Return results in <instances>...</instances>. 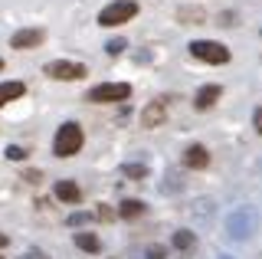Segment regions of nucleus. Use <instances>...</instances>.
Here are the masks:
<instances>
[{
    "label": "nucleus",
    "mask_w": 262,
    "mask_h": 259,
    "mask_svg": "<svg viewBox=\"0 0 262 259\" xmlns=\"http://www.w3.org/2000/svg\"><path fill=\"white\" fill-rule=\"evenodd\" d=\"M252 233H256V210H252L249 204L229 210V217H226V236L236 240V243H243V240H249Z\"/></svg>",
    "instance_id": "obj_1"
},
{
    "label": "nucleus",
    "mask_w": 262,
    "mask_h": 259,
    "mask_svg": "<svg viewBox=\"0 0 262 259\" xmlns=\"http://www.w3.org/2000/svg\"><path fill=\"white\" fill-rule=\"evenodd\" d=\"M82 141H85L82 128L76 125V121H66L59 132H56V138H53V155L56 158H72V155L82 151Z\"/></svg>",
    "instance_id": "obj_2"
},
{
    "label": "nucleus",
    "mask_w": 262,
    "mask_h": 259,
    "mask_svg": "<svg viewBox=\"0 0 262 259\" xmlns=\"http://www.w3.org/2000/svg\"><path fill=\"white\" fill-rule=\"evenodd\" d=\"M138 17V0H112L98 10V27H121V23Z\"/></svg>",
    "instance_id": "obj_3"
},
{
    "label": "nucleus",
    "mask_w": 262,
    "mask_h": 259,
    "mask_svg": "<svg viewBox=\"0 0 262 259\" xmlns=\"http://www.w3.org/2000/svg\"><path fill=\"white\" fill-rule=\"evenodd\" d=\"M187 50H190L193 59L210 62V66H223V62H229V50L223 43H216V39H193Z\"/></svg>",
    "instance_id": "obj_4"
},
{
    "label": "nucleus",
    "mask_w": 262,
    "mask_h": 259,
    "mask_svg": "<svg viewBox=\"0 0 262 259\" xmlns=\"http://www.w3.org/2000/svg\"><path fill=\"white\" fill-rule=\"evenodd\" d=\"M43 72L49 79H59V82H76V79L89 76V69L82 66V62H72V59H53V62L43 66Z\"/></svg>",
    "instance_id": "obj_5"
},
{
    "label": "nucleus",
    "mask_w": 262,
    "mask_h": 259,
    "mask_svg": "<svg viewBox=\"0 0 262 259\" xmlns=\"http://www.w3.org/2000/svg\"><path fill=\"white\" fill-rule=\"evenodd\" d=\"M131 95V85L128 82H102L95 89H89L85 102H125Z\"/></svg>",
    "instance_id": "obj_6"
},
{
    "label": "nucleus",
    "mask_w": 262,
    "mask_h": 259,
    "mask_svg": "<svg viewBox=\"0 0 262 259\" xmlns=\"http://www.w3.org/2000/svg\"><path fill=\"white\" fill-rule=\"evenodd\" d=\"M167 121V99H154L141 109V128H158Z\"/></svg>",
    "instance_id": "obj_7"
},
{
    "label": "nucleus",
    "mask_w": 262,
    "mask_h": 259,
    "mask_svg": "<svg viewBox=\"0 0 262 259\" xmlns=\"http://www.w3.org/2000/svg\"><path fill=\"white\" fill-rule=\"evenodd\" d=\"M43 39H46V33L39 27H27V30H16V33L10 36V46L13 50H36Z\"/></svg>",
    "instance_id": "obj_8"
},
{
    "label": "nucleus",
    "mask_w": 262,
    "mask_h": 259,
    "mask_svg": "<svg viewBox=\"0 0 262 259\" xmlns=\"http://www.w3.org/2000/svg\"><path fill=\"white\" fill-rule=\"evenodd\" d=\"M190 213H193L196 223H210L213 213H216V200H213V197H196L190 204Z\"/></svg>",
    "instance_id": "obj_9"
},
{
    "label": "nucleus",
    "mask_w": 262,
    "mask_h": 259,
    "mask_svg": "<svg viewBox=\"0 0 262 259\" xmlns=\"http://www.w3.org/2000/svg\"><path fill=\"white\" fill-rule=\"evenodd\" d=\"M184 164L193 167V171H203V167L210 164V151L203 148V144H190V148L184 151Z\"/></svg>",
    "instance_id": "obj_10"
},
{
    "label": "nucleus",
    "mask_w": 262,
    "mask_h": 259,
    "mask_svg": "<svg viewBox=\"0 0 262 259\" xmlns=\"http://www.w3.org/2000/svg\"><path fill=\"white\" fill-rule=\"evenodd\" d=\"M220 95H223V89H220V85H200V92H196V99H193V105H196V109H200V112H207V109H213V105H216L220 102Z\"/></svg>",
    "instance_id": "obj_11"
},
{
    "label": "nucleus",
    "mask_w": 262,
    "mask_h": 259,
    "mask_svg": "<svg viewBox=\"0 0 262 259\" xmlns=\"http://www.w3.org/2000/svg\"><path fill=\"white\" fill-rule=\"evenodd\" d=\"M56 197H59L62 204H79V200H82V187L76 181H59V184H56Z\"/></svg>",
    "instance_id": "obj_12"
},
{
    "label": "nucleus",
    "mask_w": 262,
    "mask_h": 259,
    "mask_svg": "<svg viewBox=\"0 0 262 259\" xmlns=\"http://www.w3.org/2000/svg\"><path fill=\"white\" fill-rule=\"evenodd\" d=\"M23 92H27V85L16 82V79H7V82H0V109H4L7 102H16Z\"/></svg>",
    "instance_id": "obj_13"
},
{
    "label": "nucleus",
    "mask_w": 262,
    "mask_h": 259,
    "mask_svg": "<svg viewBox=\"0 0 262 259\" xmlns=\"http://www.w3.org/2000/svg\"><path fill=\"white\" fill-rule=\"evenodd\" d=\"M170 246L177 249V253H190L196 246V233L193 230H174V236H170Z\"/></svg>",
    "instance_id": "obj_14"
},
{
    "label": "nucleus",
    "mask_w": 262,
    "mask_h": 259,
    "mask_svg": "<svg viewBox=\"0 0 262 259\" xmlns=\"http://www.w3.org/2000/svg\"><path fill=\"white\" fill-rule=\"evenodd\" d=\"M177 20L187 23V27H200V23L207 20V13H203L200 7H180V10H177Z\"/></svg>",
    "instance_id": "obj_15"
},
{
    "label": "nucleus",
    "mask_w": 262,
    "mask_h": 259,
    "mask_svg": "<svg viewBox=\"0 0 262 259\" xmlns=\"http://www.w3.org/2000/svg\"><path fill=\"white\" fill-rule=\"evenodd\" d=\"M147 204L144 200H125V204L118 207V217H125V220H138V217H144Z\"/></svg>",
    "instance_id": "obj_16"
},
{
    "label": "nucleus",
    "mask_w": 262,
    "mask_h": 259,
    "mask_svg": "<svg viewBox=\"0 0 262 259\" xmlns=\"http://www.w3.org/2000/svg\"><path fill=\"white\" fill-rule=\"evenodd\" d=\"M121 174L131 177V181H144V177H147V164H144V161H125V164H121Z\"/></svg>",
    "instance_id": "obj_17"
},
{
    "label": "nucleus",
    "mask_w": 262,
    "mask_h": 259,
    "mask_svg": "<svg viewBox=\"0 0 262 259\" xmlns=\"http://www.w3.org/2000/svg\"><path fill=\"white\" fill-rule=\"evenodd\" d=\"M76 246L79 249H85V253H98V249H102V240L95 236V233H76Z\"/></svg>",
    "instance_id": "obj_18"
},
{
    "label": "nucleus",
    "mask_w": 262,
    "mask_h": 259,
    "mask_svg": "<svg viewBox=\"0 0 262 259\" xmlns=\"http://www.w3.org/2000/svg\"><path fill=\"white\" fill-rule=\"evenodd\" d=\"M125 46H128L125 36H115V39L105 43V53H108V56H121V53H125Z\"/></svg>",
    "instance_id": "obj_19"
},
{
    "label": "nucleus",
    "mask_w": 262,
    "mask_h": 259,
    "mask_svg": "<svg viewBox=\"0 0 262 259\" xmlns=\"http://www.w3.org/2000/svg\"><path fill=\"white\" fill-rule=\"evenodd\" d=\"M161 190H164V193H167V190H170V193H174V190H180V177H177V174H170L167 181L161 184Z\"/></svg>",
    "instance_id": "obj_20"
},
{
    "label": "nucleus",
    "mask_w": 262,
    "mask_h": 259,
    "mask_svg": "<svg viewBox=\"0 0 262 259\" xmlns=\"http://www.w3.org/2000/svg\"><path fill=\"white\" fill-rule=\"evenodd\" d=\"M4 155H7V161H23V158H27V151H23V148H16V144H10V148H7Z\"/></svg>",
    "instance_id": "obj_21"
},
{
    "label": "nucleus",
    "mask_w": 262,
    "mask_h": 259,
    "mask_svg": "<svg viewBox=\"0 0 262 259\" xmlns=\"http://www.w3.org/2000/svg\"><path fill=\"white\" fill-rule=\"evenodd\" d=\"M92 220V213H85V210H79V213H72L69 217V226H79V223H89Z\"/></svg>",
    "instance_id": "obj_22"
},
{
    "label": "nucleus",
    "mask_w": 262,
    "mask_h": 259,
    "mask_svg": "<svg viewBox=\"0 0 262 259\" xmlns=\"http://www.w3.org/2000/svg\"><path fill=\"white\" fill-rule=\"evenodd\" d=\"M144 256H147V259H164V256H167V249H164V246H147Z\"/></svg>",
    "instance_id": "obj_23"
},
{
    "label": "nucleus",
    "mask_w": 262,
    "mask_h": 259,
    "mask_svg": "<svg viewBox=\"0 0 262 259\" xmlns=\"http://www.w3.org/2000/svg\"><path fill=\"white\" fill-rule=\"evenodd\" d=\"M252 125H256V132L262 135V105H259L256 112H252Z\"/></svg>",
    "instance_id": "obj_24"
},
{
    "label": "nucleus",
    "mask_w": 262,
    "mask_h": 259,
    "mask_svg": "<svg viewBox=\"0 0 262 259\" xmlns=\"http://www.w3.org/2000/svg\"><path fill=\"white\" fill-rule=\"evenodd\" d=\"M20 259H46V253H39V249H27Z\"/></svg>",
    "instance_id": "obj_25"
},
{
    "label": "nucleus",
    "mask_w": 262,
    "mask_h": 259,
    "mask_svg": "<svg viewBox=\"0 0 262 259\" xmlns=\"http://www.w3.org/2000/svg\"><path fill=\"white\" fill-rule=\"evenodd\" d=\"M23 181H30V184H39V171H23Z\"/></svg>",
    "instance_id": "obj_26"
},
{
    "label": "nucleus",
    "mask_w": 262,
    "mask_h": 259,
    "mask_svg": "<svg viewBox=\"0 0 262 259\" xmlns=\"http://www.w3.org/2000/svg\"><path fill=\"white\" fill-rule=\"evenodd\" d=\"M98 217H102V220H112V210L105 207V204H98Z\"/></svg>",
    "instance_id": "obj_27"
},
{
    "label": "nucleus",
    "mask_w": 262,
    "mask_h": 259,
    "mask_svg": "<svg viewBox=\"0 0 262 259\" xmlns=\"http://www.w3.org/2000/svg\"><path fill=\"white\" fill-rule=\"evenodd\" d=\"M7 243H10V236H7V233H0V249H4Z\"/></svg>",
    "instance_id": "obj_28"
},
{
    "label": "nucleus",
    "mask_w": 262,
    "mask_h": 259,
    "mask_svg": "<svg viewBox=\"0 0 262 259\" xmlns=\"http://www.w3.org/2000/svg\"><path fill=\"white\" fill-rule=\"evenodd\" d=\"M216 259H236V256H226V253H220V256H216Z\"/></svg>",
    "instance_id": "obj_29"
},
{
    "label": "nucleus",
    "mask_w": 262,
    "mask_h": 259,
    "mask_svg": "<svg viewBox=\"0 0 262 259\" xmlns=\"http://www.w3.org/2000/svg\"><path fill=\"white\" fill-rule=\"evenodd\" d=\"M0 69H4V59H0Z\"/></svg>",
    "instance_id": "obj_30"
}]
</instances>
